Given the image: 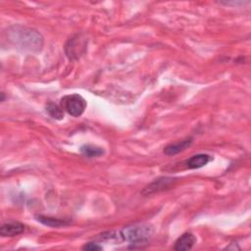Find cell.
I'll use <instances>...</instances> for the list:
<instances>
[{"label":"cell","mask_w":251,"mask_h":251,"mask_svg":"<svg viewBox=\"0 0 251 251\" xmlns=\"http://www.w3.org/2000/svg\"><path fill=\"white\" fill-rule=\"evenodd\" d=\"M153 228L144 224H135L127 226L119 232V237L131 243V244H142L152 236Z\"/></svg>","instance_id":"cell-1"},{"label":"cell","mask_w":251,"mask_h":251,"mask_svg":"<svg viewBox=\"0 0 251 251\" xmlns=\"http://www.w3.org/2000/svg\"><path fill=\"white\" fill-rule=\"evenodd\" d=\"M12 40L20 44L21 47L27 49H38L42 45V38L39 33L32 29L15 27L11 30Z\"/></svg>","instance_id":"cell-2"},{"label":"cell","mask_w":251,"mask_h":251,"mask_svg":"<svg viewBox=\"0 0 251 251\" xmlns=\"http://www.w3.org/2000/svg\"><path fill=\"white\" fill-rule=\"evenodd\" d=\"M60 105L69 115L73 117H79L86 108V101L81 95L75 93L64 96L61 99Z\"/></svg>","instance_id":"cell-3"},{"label":"cell","mask_w":251,"mask_h":251,"mask_svg":"<svg viewBox=\"0 0 251 251\" xmlns=\"http://www.w3.org/2000/svg\"><path fill=\"white\" fill-rule=\"evenodd\" d=\"M174 182H176V178L174 177H169V176H163L159 177L155 180H153L150 184H148L142 191V194L148 195L152 193H156L165 189L170 188Z\"/></svg>","instance_id":"cell-4"},{"label":"cell","mask_w":251,"mask_h":251,"mask_svg":"<svg viewBox=\"0 0 251 251\" xmlns=\"http://www.w3.org/2000/svg\"><path fill=\"white\" fill-rule=\"evenodd\" d=\"M25 230V226L19 222H10L3 224L0 227V234L3 237H12L21 234Z\"/></svg>","instance_id":"cell-5"},{"label":"cell","mask_w":251,"mask_h":251,"mask_svg":"<svg viewBox=\"0 0 251 251\" xmlns=\"http://www.w3.org/2000/svg\"><path fill=\"white\" fill-rule=\"evenodd\" d=\"M193 142V138L191 137H186L180 141L175 142V143H171L169 145H167L164 148V153L166 155L172 156V155H176L179 152H182L183 150H185L186 148H188Z\"/></svg>","instance_id":"cell-6"},{"label":"cell","mask_w":251,"mask_h":251,"mask_svg":"<svg viewBox=\"0 0 251 251\" xmlns=\"http://www.w3.org/2000/svg\"><path fill=\"white\" fill-rule=\"evenodd\" d=\"M195 243H196V237L190 232H185L176 239L174 249L176 251L190 250Z\"/></svg>","instance_id":"cell-7"},{"label":"cell","mask_w":251,"mask_h":251,"mask_svg":"<svg viewBox=\"0 0 251 251\" xmlns=\"http://www.w3.org/2000/svg\"><path fill=\"white\" fill-rule=\"evenodd\" d=\"M211 160L212 157L208 154H196L188 158L184 164L188 169H199L206 166Z\"/></svg>","instance_id":"cell-8"},{"label":"cell","mask_w":251,"mask_h":251,"mask_svg":"<svg viewBox=\"0 0 251 251\" xmlns=\"http://www.w3.org/2000/svg\"><path fill=\"white\" fill-rule=\"evenodd\" d=\"M37 221L43 224L44 226H51V227H60L64 226H68L71 222L68 220H63V219H57L53 217H46V216H37L36 217Z\"/></svg>","instance_id":"cell-9"},{"label":"cell","mask_w":251,"mask_h":251,"mask_svg":"<svg viewBox=\"0 0 251 251\" xmlns=\"http://www.w3.org/2000/svg\"><path fill=\"white\" fill-rule=\"evenodd\" d=\"M80 152L83 156L87 158H95L99 157L104 154V149L98 146L90 145V144H85L80 147Z\"/></svg>","instance_id":"cell-10"},{"label":"cell","mask_w":251,"mask_h":251,"mask_svg":"<svg viewBox=\"0 0 251 251\" xmlns=\"http://www.w3.org/2000/svg\"><path fill=\"white\" fill-rule=\"evenodd\" d=\"M46 112L53 118V119H56V120H62L64 118V110L61 106L55 104V103H52V102H49L47 103L46 107Z\"/></svg>","instance_id":"cell-11"},{"label":"cell","mask_w":251,"mask_h":251,"mask_svg":"<svg viewBox=\"0 0 251 251\" xmlns=\"http://www.w3.org/2000/svg\"><path fill=\"white\" fill-rule=\"evenodd\" d=\"M82 249L88 250V251H96V250H102V246H100L96 242H88L82 246Z\"/></svg>","instance_id":"cell-12"}]
</instances>
